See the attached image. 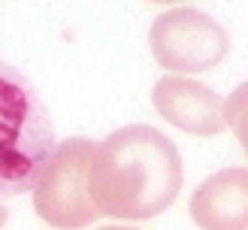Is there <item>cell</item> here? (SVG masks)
<instances>
[{"label":"cell","instance_id":"1","mask_svg":"<svg viewBox=\"0 0 248 230\" xmlns=\"http://www.w3.org/2000/svg\"><path fill=\"white\" fill-rule=\"evenodd\" d=\"M85 182L100 215L145 221L176 203L185 182L182 154L157 127L127 124L94 145Z\"/></svg>","mask_w":248,"mask_h":230},{"label":"cell","instance_id":"3","mask_svg":"<svg viewBox=\"0 0 248 230\" xmlns=\"http://www.w3.org/2000/svg\"><path fill=\"white\" fill-rule=\"evenodd\" d=\"M91 154L94 142L85 137L58 142L48 154L33 185V209L46 224L58 230H82L100 215L88 197V182H85Z\"/></svg>","mask_w":248,"mask_h":230},{"label":"cell","instance_id":"6","mask_svg":"<svg viewBox=\"0 0 248 230\" xmlns=\"http://www.w3.org/2000/svg\"><path fill=\"white\" fill-rule=\"evenodd\" d=\"M188 212L203 230H248V167H227L200 182Z\"/></svg>","mask_w":248,"mask_h":230},{"label":"cell","instance_id":"2","mask_svg":"<svg viewBox=\"0 0 248 230\" xmlns=\"http://www.w3.org/2000/svg\"><path fill=\"white\" fill-rule=\"evenodd\" d=\"M55 152V124L36 88L0 61V200L33 191L48 154Z\"/></svg>","mask_w":248,"mask_h":230},{"label":"cell","instance_id":"7","mask_svg":"<svg viewBox=\"0 0 248 230\" xmlns=\"http://www.w3.org/2000/svg\"><path fill=\"white\" fill-rule=\"evenodd\" d=\"M224 124L236 133L242 152L248 154V82L230 91V97L224 100Z\"/></svg>","mask_w":248,"mask_h":230},{"label":"cell","instance_id":"9","mask_svg":"<svg viewBox=\"0 0 248 230\" xmlns=\"http://www.w3.org/2000/svg\"><path fill=\"white\" fill-rule=\"evenodd\" d=\"M97 230H133V227H118V224H109V227H97Z\"/></svg>","mask_w":248,"mask_h":230},{"label":"cell","instance_id":"4","mask_svg":"<svg viewBox=\"0 0 248 230\" xmlns=\"http://www.w3.org/2000/svg\"><path fill=\"white\" fill-rule=\"evenodd\" d=\"M148 46L160 67L172 73H203L224 61L230 36L212 15L179 6L155 18L148 31Z\"/></svg>","mask_w":248,"mask_h":230},{"label":"cell","instance_id":"5","mask_svg":"<svg viewBox=\"0 0 248 230\" xmlns=\"http://www.w3.org/2000/svg\"><path fill=\"white\" fill-rule=\"evenodd\" d=\"M152 103L172 127L194 137H215L224 124V103L209 85L188 76H164L152 91Z\"/></svg>","mask_w":248,"mask_h":230},{"label":"cell","instance_id":"10","mask_svg":"<svg viewBox=\"0 0 248 230\" xmlns=\"http://www.w3.org/2000/svg\"><path fill=\"white\" fill-rule=\"evenodd\" d=\"M152 3H179V0H152Z\"/></svg>","mask_w":248,"mask_h":230},{"label":"cell","instance_id":"8","mask_svg":"<svg viewBox=\"0 0 248 230\" xmlns=\"http://www.w3.org/2000/svg\"><path fill=\"white\" fill-rule=\"evenodd\" d=\"M6 218H9V212H6V206H3V203H0V230H3V227H6Z\"/></svg>","mask_w":248,"mask_h":230}]
</instances>
